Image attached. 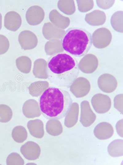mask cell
I'll use <instances>...</instances> for the list:
<instances>
[{"mask_svg": "<svg viewBox=\"0 0 123 165\" xmlns=\"http://www.w3.org/2000/svg\"><path fill=\"white\" fill-rule=\"evenodd\" d=\"M93 133L95 136L100 140H105L111 138L114 131L112 126L107 122H101L96 126Z\"/></svg>", "mask_w": 123, "mask_h": 165, "instance_id": "ba28073f", "label": "cell"}, {"mask_svg": "<svg viewBox=\"0 0 123 165\" xmlns=\"http://www.w3.org/2000/svg\"><path fill=\"white\" fill-rule=\"evenodd\" d=\"M48 67L58 86L69 88L77 78L80 72L78 63L67 53H56L50 60Z\"/></svg>", "mask_w": 123, "mask_h": 165, "instance_id": "7a4b0ae2", "label": "cell"}, {"mask_svg": "<svg viewBox=\"0 0 123 165\" xmlns=\"http://www.w3.org/2000/svg\"><path fill=\"white\" fill-rule=\"evenodd\" d=\"M24 160L21 156L16 152H13L9 154L6 160L7 165H23Z\"/></svg>", "mask_w": 123, "mask_h": 165, "instance_id": "9a60e30c", "label": "cell"}, {"mask_svg": "<svg viewBox=\"0 0 123 165\" xmlns=\"http://www.w3.org/2000/svg\"><path fill=\"white\" fill-rule=\"evenodd\" d=\"M22 19L20 15L17 12L10 11L5 15L4 19V25L8 30L16 31L20 27Z\"/></svg>", "mask_w": 123, "mask_h": 165, "instance_id": "52a82bcc", "label": "cell"}, {"mask_svg": "<svg viewBox=\"0 0 123 165\" xmlns=\"http://www.w3.org/2000/svg\"><path fill=\"white\" fill-rule=\"evenodd\" d=\"M123 140L117 139L112 142L108 146V150L109 154L113 157L123 155Z\"/></svg>", "mask_w": 123, "mask_h": 165, "instance_id": "7c38bea8", "label": "cell"}, {"mask_svg": "<svg viewBox=\"0 0 123 165\" xmlns=\"http://www.w3.org/2000/svg\"><path fill=\"white\" fill-rule=\"evenodd\" d=\"M73 101L69 92L57 87L46 89L39 98V108L42 115L47 119H61L70 109Z\"/></svg>", "mask_w": 123, "mask_h": 165, "instance_id": "6da1fadb", "label": "cell"}, {"mask_svg": "<svg viewBox=\"0 0 123 165\" xmlns=\"http://www.w3.org/2000/svg\"><path fill=\"white\" fill-rule=\"evenodd\" d=\"M20 151L24 157L29 160H34L38 159L41 153L39 145L31 141H28L22 145L20 148Z\"/></svg>", "mask_w": 123, "mask_h": 165, "instance_id": "277c9868", "label": "cell"}, {"mask_svg": "<svg viewBox=\"0 0 123 165\" xmlns=\"http://www.w3.org/2000/svg\"><path fill=\"white\" fill-rule=\"evenodd\" d=\"M46 128L49 134L54 136L59 135L63 132L62 124L57 119H51L48 120L46 123Z\"/></svg>", "mask_w": 123, "mask_h": 165, "instance_id": "8fae6325", "label": "cell"}, {"mask_svg": "<svg viewBox=\"0 0 123 165\" xmlns=\"http://www.w3.org/2000/svg\"><path fill=\"white\" fill-rule=\"evenodd\" d=\"M23 112L26 117L33 118L40 115L41 112L38 103L34 100H29L24 104Z\"/></svg>", "mask_w": 123, "mask_h": 165, "instance_id": "9c48e42d", "label": "cell"}, {"mask_svg": "<svg viewBox=\"0 0 123 165\" xmlns=\"http://www.w3.org/2000/svg\"><path fill=\"white\" fill-rule=\"evenodd\" d=\"M9 42L4 36L0 34V55L6 53L9 47Z\"/></svg>", "mask_w": 123, "mask_h": 165, "instance_id": "e0dca14e", "label": "cell"}, {"mask_svg": "<svg viewBox=\"0 0 123 165\" xmlns=\"http://www.w3.org/2000/svg\"><path fill=\"white\" fill-rule=\"evenodd\" d=\"M13 115L12 111L8 106L0 104V122L6 123L11 119Z\"/></svg>", "mask_w": 123, "mask_h": 165, "instance_id": "5bb4252c", "label": "cell"}, {"mask_svg": "<svg viewBox=\"0 0 123 165\" xmlns=\"http://www.w3.org/2000/svg\"><path fill=\"white\" fill-rule=\"evenodd\" d=\"M63 49L73 56L80 57L88 52L92 44L91 34L85 29L78 27L68 29L61 38Z\"/></svg>", "mask_w": 123, "mask_h": 165, "instance_id": "3957f363", "label": "cell"}, {"mask_svg": "<svg viewBox=\"0 0 123 165\" xmlns=\"http://www.w3.org/2000/svg\"><path fill=\"white\" fill-rule=\"evenodd\" d=\"M45 12L43 9L38 6H32L29 8L26 15V20L30 25H38L44 19Z\"/></svg>", "mask_w": 123, "mask_h": 165, "instance_id": "5b68a950", "label": "cell"}, {"mask_svg": "<svg viewBox=\"0 0 123 165\" xmlns=\"http://www.w3.org/2000/svg\"><path fill=\"white\" fill-rule=\"evenodd\" d=\"M11 135L14 141L17 143H21L26 139L28 134L26 129L24 127L19 125L13 129Z\"/></svg>", "mask_w": 123, "mask_h": 165, "instance_id": "4fadbf2b", "label": "cell"}, {"mask_svg": "<svg viewBox=\"0 0 123 165\" xmlns=\"http://www.w3.org/2000/svg\"><path fill=\"white\" fill-rule=\"evenodd\" d=\"M27 127L30 134L38 138H42L44 134L43 123L40 119L29 121L27 123Z\"/></svg>", "mask_w": 123, "mask_h": 165, "instance_id": "30bf717a", "label": "cell"}, {"mask_svg": "<svg viewBox=\"0 0 123 165\" xmlns=\"http://www.w3.org/2000/svg\"><path fill=\"white\" fill-rule=\"evenodd\" d=\"M2 27V16L0 13V30L1 29Z\"/></svg>", "mask_w": 123, "mask_h": 165, "instance_id": "d6986e66", "label": "cell"}, {"mask_svg": "<svg viewBox=\"0 0 123 165\" xmlns=\"http://www.w3.org/2000/svg\"><path fill=\"white\" fill-rule=\"evenodd\" d=\"M16 64L20 70H30L31 62L30 58L27 57L22 56L18 58L16 61Z\"/></svg>", "mask_w": 123, "mask_h": 165, "instance_id": "2e32d148", "label": "cell"}, {"mask_svg": "<svg viewBox=\"0 0 123 165\" xmlns=\"http://www.w3.org/2000/svg\"><path fill=\"white\" fill-rule=\"evenodd\" d=\"M18 40L21 46L24 50L34 48L37 46L38 42L36 35L33 32L29 30L21 32L19 35Z\"/></svg>", "mask_w": 123, "mask_h": 165, "instance_id": "8992f818", "label": "cell"}, {"mask_svg": "<svg viewBox=\"0 0 123 165\" xmlns=\"http://www.w3.org/2000/svg\"><path fill=\"white\" fill-rule=\"evenodd\" d=\"M117 132L118 135L123 137L122 133V122H121V121H118L116 126Z\"/></svg>", "mask_w": 123, "mask_h": 165, "instance_id": "ac0fdd59", "label": "cell"}]
</instances>
